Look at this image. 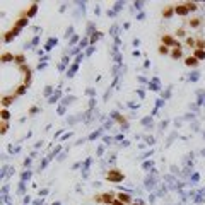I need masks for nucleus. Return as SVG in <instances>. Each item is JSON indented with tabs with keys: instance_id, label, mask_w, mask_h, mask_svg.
I'll return each instance as SVG.
<instances>
[{
	"instance_id": "obj_1",
	"label": "nucleus",
	"mask_w": 205,
	"mask_h": 205,
	"mask_svg": "<svg viewBox=\"0 0 205 205\" xmlns=\"http://www.w3.org/2000/svg\"><path fill=\"white\" fill-rule=\"evenodd\" d=\"M106 179H108V181H113V183H118V181L123 179V174H121L118 169H111V171L106 174Z\"/></svg>"
},
{
	"instance_id": "obj_2",
	"label": "nucleus",
	"mask_w": 205,
	"mask_h": 205,
	"mask_svg": "<svg viewBox=\"0 0 205 205\" xmlns=\"http://www.w3.org/2000/svg\"><path fill=\"white\" fill-rule=\"evenodd\" d=\"M161 40H162V44H164V46H174V48H179V43H178V41H176L173 36H169V34H164V36H162Z\"/></svg>"
},
{
	"instance_id": "obj_3",
	"label": "nucleus",
	"mask_w": 205,
	"mask_h": 205,
	"mask_svg": "<svg viewBox=\"0 0 205 205\" xmlns=\"http://www.w3.org/2000/svg\"><path fill=\"white\" fill-rule=\"evenodd\" d=\"M101 197H102V203H106V205H113V202L116 200L113 193H102Z\"/></svg>"
},
{
	"instance_id": "obj_4",
	"label": "nucleus",
	"mask_w": 205,
	"mask_h": 205,
	"mask_svg": "<svg viewBox=\"0 0 205 205\" xmlns=\"http://www.w3.org/2000/svg\"><path fill=\"white\" fill-rule=\"evenodd\" d=\"M174 12L178 15H186L188 14V9H186V5H185V4H178L174 7Z\"/></svg>"
},
{
	"instance_id": "obj_5",
	"label": "nucleus",
	"mask_w": 205,
	"mask_h": 205,
	"mask_svg": "<svg viewBox=\"0 0 205 205\" xmlns=\"http://www.w3.org/2000/svg\"><path fill=\"white\" fill-rule=\"evenodd\" d=\"M14 60H15V56L12 53H9V51H5L4 55L0 56V62L2 63H9V62H14Z\"/></svg>"
},
{
	"instance_id": "obj_6",
	"label": "nucleus",
	"mask_w": 205,
	"mask_h": 205,
	"mask_svg": "<svg viewBox=\"0 0 205 205\" xmlns=\"http://www.w3.org/2000/svg\"><path fill=\"white\" fill-rule=\"evenodd\" d=\"M14 99H15V96H4L2 98V106L7 110V106H10L12 102H14Z\"/></svg>"
},
{
	"instance_id": "obj_7",
	"label": "nucleus",
	"mask_w": 205,
	"mask_h": 205,
	"mask_svg": "<svg viewBox=\"0 0 205 205\" xmlns=\"http://www.w3.org/2000/svg\"><path fill=\"white\" fill-rule=\"evenodd\" d=\"M118 200L123 202V203L127 205V203H130V202H132V197H130L128 193H123V191H121V193H118Z\"/></svg>"
},
{
	"instance_id": "obj_8",
	"label": "nucleus",
	"mask_w": 205,
	"mask_h": 205,
	"mask_svg": "<svg viewBox=\"0 0 205 205\" xmlns=\"http://www.w3.org/2000/svg\"><path fill=\"white\" fill-rule=\"evenodd\" d=\"M185 63H186V67H197L198 65V60L191 55V56H186V58H185Z\"/></svg>"
},
{
	"instance_id": "obj_9",
	"label": "nucleus",
	"mask_w": 205,
	"mask_h": 205,
	"mask_svg": "<svg viewBox=\"0 0 205 205\" xmlns=\"http://www.w3.org/2000/svg\"><path fill=\"white\" fill-rule=\"evenodd\" d=\"M193 56L198 60V62H200V60H205V50H195Z\"/></svg>"
},
{
	"instance_id": "obj_10",
	"label": "nucleus",
	"mask_w": 205,
	"mask_h": 205,
	"mask_svg": "<svg viewBox=\"0 0 205 205\" xmlns=\"http://www.w3.org/2000/svg\"><path fill=\"white\" fill-rule=\"evenodd\" d=\"M27 17H21V19H17V22H15V27H19V29H21V27H24V26H27Z\"/></svg>"
},
{
	"instance_id": "obj_11",
	"label": "nucleus",
	"mask_w": 205,
	"mask_h": 205,
	"mask_svg": "<svg viewBox=\"0 0 205 205\" xmlns=\"http://www.w3.org/2000/svg\"><path fill=\"white\" fill-rule=\"evenodd\" d=\"M173 12H174V7H166L164 10H162V15H164V17H171Z\"/></svg>"
},
{
	"instance_id": "obj_12",
	"label": "nucleus",
	"mask_w": 205,
	"mask_h": 205,
	"mask_svg": "<svg viewBox=\"0 0 205 205\" xmlns=\"http://www.w3.org/2000/svg\"><path fill=\"white\" fill-rule=\"evenodd\" d=\"M15 36V33H14V31H9V33H5V36H4V41H5V43H9V41H12V38H14Z\"/></svg>"
},
{
	"instance_id": "obj_13",
	"label": "nucleus",
	"mask_w": 205,
	"mask_h": 205,
	"mask_svg": "<svg viewBox=\"0 0 205 205\" xmlns=\"http://www.w3.org/2000/svg\"><path fill=\"white\" fill-rule=\"evenodd\" d=\"M185 5H186V9H188V12H193V10H197V4H195V2H185Z\"/></svg>"
},
{
	"instance_id": "obj_14",
	"label": "nucleus",
	"mask_w": 205,
	"mask_h": 205,
	"mask_svg": "<svg viewBox=\"0 0 205 205\" xmlns=\"http://www.w3.org/2000/svg\"><path fill=\"white\" fill-rule=\"evenodd\" d=\"M36 10H38V4H33L31 9H29V12H27V17H33V15L36 14Z\"/></svg>"
},
{
	"instance_id": "obj_15",
	"label": "nucleus",
	"mask_w": 205,
	"mask_h": 205,
	"mask_svg": "<svg viewBox=\"0 0 205 205\" xmlns=\"http://www.w3.org/2000/svg\"><path fill=\"white\" fill-rule=\"evenodd\" d=\"M0 116H2V120H4V121H7L9 118H10V113H9V111L4 108V110H2V113H0Z\"/></svg>"
},
{
	"instance_id": "obj_16",
	"label": "nucleus",
	"mask_w": 205,
	"mask_h": 205,
	"mask_svg": "<svg viewBox=\"0 0 205 205\" xmlns=\"http://www.w3.org/2000/svg\"><path fill=\"white\" fill-rule=\"evenodd\" d=\"M171 56L173 58H179V56H181V50H179V48H174V50L171 51Z\"/></svg>"
},
{
	"instance_id": "obj_17",
	"label": "nucleus",
	"mask_w": 205,
	"mask_h": 205,
	"mask_svg": "<svg viewBox=\"0 0 205 205\" xmlns=\"http://www.w3.org/2000/svg\"><path fill=\"white\" fill-rule=\"evenodd\" d=\"M24 55H15V60H14V62L15 63H19V65H24Z\"/></svg>"
},
{
	"instance_id": "obj_18",
	"label": "nucleus",
	"mask_w": 205,
	"mask_h": 205,
	"mask_svg": "<svg viewBox=\"0 0 205 205\" xmlns=\"http://www.w3.org/2000/svg\"><path fill=\"white\" fill-rule=\"evenodd\" d=\"M159 53H161V55H168V53H169V48L164 46V44H161V46H159Z\"/></svg>"
},
{
	"instance_id": "obj_19",
	"label": "nucleus",
	"mask_w": 205,
	"mask_h": 205,
	"mask_svg": "<svg viewBox=\"0 0 205 205\" xmlns=\"http://www.w3.org/2000/svg\"><path fill=\"white\" fill-rule=\"evenodd\" d=\"M7 128H9V123H7V121H2V125H0V132L5 133V132H7Z\"/></svg>"
},
{
	"instance_id": "obj_20",
	"label": "nucleus",
	"mask_w": 205,
	"mask_h": 205,
	"mask_svg": "<svg viewBox=\"0 0 205 205\" xmlns=\"http://www.w3.org/2000/svg\"><path fill=\"white\" fill-rule=\"evenodd\" d=\"M24 92H26V84H22V86H19V87H17V92H15V94L21 96V94H24Z\"/></svg>"
},
{
	"instance_id": "obj_21",
	"label": "nucleus",
	"mask_w": 205,
	"mask_h": 205,
	"mask_svg": "<svg viewBox=\"0 0 205 205\" xmlns=\"http://www.w3.org/2000/svg\"><path fill=\"white\" fill-rule=\"evenodd\" d=\"M190 26H191V27H198V26H200V19H191Z\"/></svg>"
},
{
	"instance_id": "obj_22",
	"label": "nucleus",
	"mask_w": 205,
	"mask_h": 205,
	"mask_svg": "<svg viewBox=\"0 0 205 205\" xmlns=\"http://www.w3.org/2000/svg\"><path fill=\"white\" fill-rule=\"evenodd\" d=\"M75 70H77V65H73V67H72V69H70V70H69V77H72V73H73V72H75Z\"/></svg>"
},
{
	"instance_id": "obj_23",
	"label": "nucleus",
	"mask_w": 205,
	"mask_h": 205,
	"mask_svg": "<svg viewBox=\"0 0 205 205\" xmlns=\"http://www.w3.org/2000/svg\"><path fill=\"white\" fill-rule=\"evenodd\" d=\"M113 205H125V203H123V202H120V200H118V198H116V200L113 202Z\"/></svg>"
},
{
	"instance_id": "obj_24",
	"label": "nucleus",
	"mask_w": 205,
	"mask_h": 205,
	"mask_svg": "<svg viewBox=\"0 0 205 205\" xmlns=\"http://www.w3.org/2000/svg\"><path fill=\"white\" fill-rule=\"evenodd\" d=\"M178 36H185V29H178Z\"/></svg>"
},
{
	"instance_id": "obj_25",
	"label": "nucleus",
	"mask_w": 205,
	"mask_h": 205,
	"mask_svg": "<svg viewBox=\"0 0 205 205\" xmlns=\"http://www.w3.org/2000/svg\"><path fill=\"white\" fill-rule=\"evenodd\" d=\"M133 205H137V203H133Z\"/></svg>"
}]
</instances>
